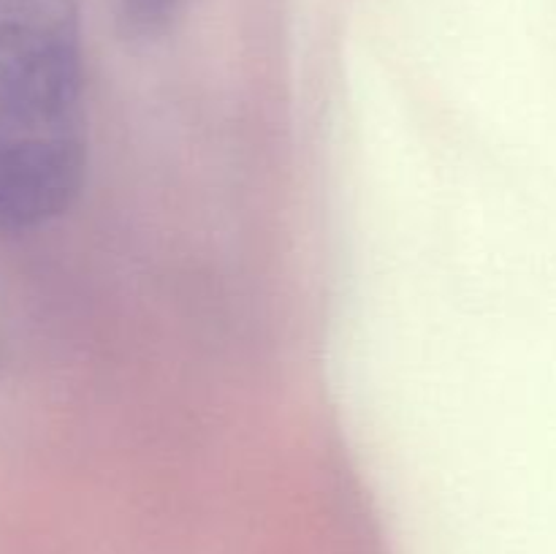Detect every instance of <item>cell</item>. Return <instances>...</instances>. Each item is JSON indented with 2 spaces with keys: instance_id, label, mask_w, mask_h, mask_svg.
<instances>
[{
  "instance_id": "6da1fadb",
  "label": "cell",
  "mask_w": 556,
  "mask_h": 554,
  "mask_svg": "<svg viewBox=\"0 0 556 554\" xmlns=\"http://www.w3.org/2000/svg\"><path fill=\"white\" fill-rule=\"evenodd\" d=\"M87 168V117L0 112V234H22L63 215Z\"/></svg>"
},
{
  "instance_id": "7a4b0ae2",
  "label": "cell",
  "mask_w": 556,
  "mask_h": 554,
  "mask_svg": "<svg viewBox=\"0 0 556 554\" xmlns=\"http://www.w3.org/2000/svg\"><path fill=\"white\" fill-rule=\"evenodd\" d=\"M0 92H85L76 0H0Z\"/></svg>"
},
{
  "instance_id": "3957f363",
  "label": "cell",
  "mask_w": 556,
  "mask_h": 554,
  "mask_svg": "<svg viewBox=\"0 0 556 554\" xmlns=\"http://www.w3.org/2000/svg\"><path fill=\"white\" fill-rule=\"evenodd\" d=\"M182 0H119L123 25L136 36H155L177 14Z\"/></svg>"
}]
</instances>
